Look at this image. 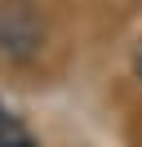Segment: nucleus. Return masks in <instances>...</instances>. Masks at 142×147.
I'll return each mask as SVG.
<instances>
[{"label":"nucleus","instance_id":"f257e3e1","mask_svg":"<svg viewBox=\"0 0 142 147\" xmlns=\"http://www.w3.org/2000/svg\"><path fill=\"white\" fill-rule=\"evenodd\" d=\"M0 147H36V138L22 125V116H13L5 107H0Z\"/></svg>","mask_w":142,"mask_h":147},{"label":"nucleus","instance_id":"f03ea898","mask_svg":"<svg viewBox=\"0 0 142 147\" xmlns=\"http://www.w3.org/2000/svg\"><path fill=\"white\" fill-rule=\"evenodd\" d=\"M133 71H138V80H142V45H138V54H133Z\"/></svg>","mask_w":142,"mask_h":147}]
</instances>
